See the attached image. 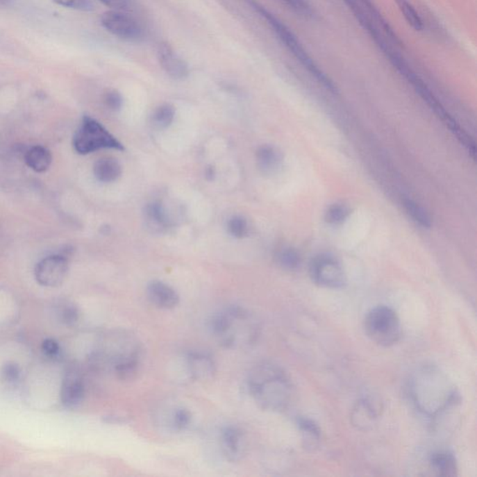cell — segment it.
Segmentation results:
<instances>
[{"label": "cell", "mask_w": 477, "mask_h": 477, "mask_svg": "<svg viewBox=\"0 0 477 477\" xmlns=\"http://www.w3.org/2000/svg\"><path fill=\"white\" fill-rule=\"evenodd\" d=\"M350 210L343 204H334L326 212V221L330 224L337 225L347 219Z\"/></svg>", "instance_id": "obj_28"}, {"label": "cell", "mask_w": 477, "mask_h": 477, "mask_svg": "<svg viewBox=\"0 0 477 477\" xmlns=\"http://www.w3.org/2000/svg\"><path fill=\"white\" fill-rule=\"evenodd\" d=\"M276 261L281 268L286 271H296L301 264L299 253L290 247L283 248L276 253Z\"/></svg>", "instance_id": "obj_24"}, {"label": "cell", "mask_w": 477, "mask_h": 477, "mask_svg": "<svg viewBox=\"0 0 477 477\" xmlns=\"http://www.w3.org/2000/svg\"><path fill=\"white\" fill-rule=\"evenodd\" d=\"M24 160L28 167L37 173H44L53 162V157L49 149L42 146H35L26 152Z\"/></svg>", "instance_id": "obj_21"}, {"label": "cell", "mask_w": 477, "mask_h": 477, "mask_svg": "<svg viewBox=\"0 0 477 477\" xmlns=\"http://www.w3.org/2000/svg\"><path fill=\"white\" fill-rule=\"evenodd\" d=\"M157 57L160 67L169 77L176 81H183L189 77V65L169 43L162 42L158 46Z\"/></svg>", "instance_id": "obj_10"}, {"label": "cell", "mask_w": 477, "mask_h": 477, "mask_svg": "<svg viewBox=\"0 0 477 477\" xmlns=\"http://www.w3.org/2000/svg\"><path fill=\"white\" fill-rule=\"evenodd\" d=\"M105 419L108 424H124L128 421L127 418L122 416H108Z\"/></svg>", "instance_id": "obj_36"}, {"label": "cell", "mask_w": 477, "mask_h": 477, "mask_svg": "<svg viewBox=\"0 0 477 477\" xmlns=\"http://www.w3.org/2000/svg\"><path fill=\"white\" fill-rule=\"evenodd\" d=\"M144 219L149 227L159 231H165L173 226L165 204L160 201H151L144 207Z\"/></svg>", "instance_id": "obj_16"}, {"label": "cell", "mask_w": 477, "mask_h": 477, "mask_svg": "<svg viewBox=\"0 0 477 477\" xmlns=\"http://www.w3.org/2000/svg\"><path fill=\"white\" fill-rule=\"evenodd\" d=\"M78 317H80V312L73 305H67L61 312L62 321L68 326L77 323Z\"/></svg>", "instance_id": "obj_34"}, {"label": "cell", "mask_w": 477, "mask_h": 477, "mask_svg": "<svg viewBox=\"0 0 477 477\" xmlns=\"http://www.w3.org/2000/svg\"><path fill=\"white\" fill-rule=\"evenodd\" d=\"M208 327L212 336L225 348L250 344L258 334V326L244 308L230 306L215 313L209 320Z\"/></svg>", "instance_id": "obj_3"}, {"label": "cell", "mask_w": 477, "mask_h": 477, "mask_svg": "<svg viewBox=\"0 0 477 477\" xmlns=\"http://www.w3.org/2000/svg\"><path fill=\"white\" fill-rule=\"evenodd\" d=\"M190 378L194 380H207L215 375L217 367L214 358L203 351H190L185 357Z\"/></svg>", "instance_id": "obj_12"}, {"label": "cell", "mask_w": 477, "mask_h": 477, "mask_svg": "<svg viewBox=\"0 0 477 477\" xmlns=\"http://www.w3.org/2000/svg\"><path fill=\"white\" fill-rule=\"evenodd\" d=\"M227 228L233 238L244 239L249 234V224L246 218L241 215H233L228 220Z\"/></svg>", "instance_id": "obj_26"}, {"label": "cell", "mask_w": 477, "mask_h": 477, "mask_svg": "<svg viewBox=\"0 0 477 477\" xmlns=\"http://www.w3.org/2000/svg\"><path fill=\"white\" fill-rule=\"evenodd\" d=\"M12 0H0V7H9Z\"/></svg>", "instance_id": "obj_38"}, {"label": "cell", "mask_w": 477, "mask_h": 477, "mask_svg": "<svg viewBox=\"0 0 477 477\" xmlns=\"http://www.w3.org/2000/svg\"><path fill=\"white\" fill-rule=\"evenodd\" d=\"M85 395V387L83 380L75 376H69L62 383L61 401L62 405L68 408H74L81 405Z\"/></svg>", "instance_id": "obj_17"}, {"label": "cell", "mask_w": 477, "mask_h": 477, "mask_svg": "<svg viewBox=\"0 0 477 477\" xmlns=\"http://www.w3.org/2000/svg\"><path fill=\"white\" fill-rule=\"evenodd\" d=\"M122 168L118 160L111 157H103L97 160L94 165V174L98 181L112 183L121 177Z\"/></svg>", "instance_id": "obj_18"}, {"label": "cell", "mask_w": 477, "mask_h": 477, "mask_svg": "<svg viewBox=\"0 0 477 477\" xmlns=\"http://www.w3.org/2000/svg\"><path fill=\"white\" fill-rule=\"evenodd\" d=\"M403 203L405 211L412 218L413 221H415L417 224L421 226V227L430 228L432 221H430L429 215L427 214V212L421 206H419L415 201L408 200V199L403 200Z\"/></svg>", "instance_id": "obj_25"}, {"label": "cell", "mask_w": 477, "mask_h": 477, "mask_svg": "<svg viewBox=\"0 0 477 477\" xmlns=\"http://www.w3.org/2000/svg\"><path fill=\"white\" fill-rule=\"evenodd\" d=\"M73 146L78 154L87 155L100 149L124 151V146L109 133L99 122L84 116L81 127L73 139Z\"/></svg>", "instance_id": "obj_6"}, {"label": "cell", "mask_w": 477, "mask_h": 477, "mask_svg": "<svg viewBox=\"0 0 477 477\" xmlns=\"http://www.w3.org/2000/svg\"><path fill=\"white\" fill-rule=\"evenodd\" d=\"M101 3L105 6L110 8L113 10H122V12H129L133 10V0H99Z\"/></svg>", "instance_id": "obj_33"}, {"label": "cell", "mask_w": 477, "mask_h": 477, "mask_svg": "<svg viewBox=\"0 0 477 477\" xmlns=\"http://www.w3.org/2000/svg\"><path fill=\"white\" fill-rule=\"evenodd\" d=\"M256 163L258 168L265 174H274L282 163V154L274 147L264 144L256 151Z\"/></svg>", "instance_id": "obj_19"}, {"label": "cell", "mask_w": 477, "mask_h": 477, "mask_svg": "<svg viewBox=\"0 0 477 477\" xmlns=\"http://www.w3.org/2000/svg\"><path fill=\"white\" fill-rule=\"evenodd\" d=\"M215 176H217V171H215L214 166H208V167L206 169V178L208 180V181H212Z\"/></svg>", "instance_id": "obj_37"}, {"label": "cell", "mask_w": 477, "mask_h": 477, "mask_svg": "<svg viewBox=\"0 0 477 477\" xmlns=\"http://www.w3.org/2000/svg\"><path fill=\"white\" fill-rule=\"evenodd\" d=\"M176 118V108L171 103L158 106L151 116V124L156 129L165 130L170 127Z\"/></svg>", "instance_id": "obj_22"}, {"label": "cell", "mask_w": 477, "mask_h": 477, "mask_svg": "<svg viewBox=\"0 0 477 477\" xmlns=\"http://www.w3.org/2000/svg\"><path fill=\"white\" fill-rule=\"evenodd\" d=\"M103 102L111 110L119 111L124 106V98H122L121 92L116 91V90H109L103 95Z\"/></svg>", "instance_id": "obj_30"}, {"label": "cell", "mask_w": 477, "mask_h": 477, "mask_svg": "<svg viewBox=\"0 0 477 477\" xmlns=\"http://www.w3.org/2000/svg\"><path fill=\"white\" fill-rule=\"evenodd\" d=\"M246 385L251 396L263 410L280 412L291 402L290 380L280 367L271 362H261L253 367Z\"/></svg>", "instance_id": "obj_2"}, {"label": "cell", "mask_w": 477, "mask_h": 477, "mask_svg": "<svg viewBox=\"0 0 477 477\" xmlns=\"http://www.w3.org/2000/svg\"><path fill=\"white\" fill-rule=\"evenodd\" d=\"M101 24L106 31L119 39L130 42H140L144 40V27L127 12L108 10L101 16Z\"/></svg>", "instance_id": "obj_8"}, {"label": "cell", "mask_w": 477, "mask_h": 477, "mask_svg": "<svg viewBox=\"0 0 477 477\" xmlns=\"http://www.w3.org/2000/svg\"><path fill=\"white\" fill-rule=\"evenodd\" d=\"M292 10L296 15L307 19H315L316 17L315 10H313L312 5L307 0H282Z\"/></svg>", "instance_id": "obj_27"}, {"label": "cell", "mask_w": 477, "mask_h": 477, "mask_svg": "<svg viewBox=\"0 0 477 477\" xmlns=\"http://www.w3.org/2000/svg\"><path fill=\"white\" fill-rule=\"evenodd\" d=\"M310 275L315 285L324 288L340 289L344 287L347 283L342 264L329 255L319 256L312 261Z\"/></svg>", "instance_id": "obj_7"}, {"label": "cell", "mask_w": 477, "mask_h": 477, "mask_svg": "<svg viewBox=\"0 0 477 477\" xmlns=\"http://www.w3.org/2000/svg\"><path fill=\"white\" fill-rule=\"evenodd\" d=\"M394 2L411 28L417 32L424 29V21L410 0H394Z\"/></svg>", "instance_id": "obj_23"}, {"label": "cell", "mask_w": 477, "mask_h": 477, "mask_svg": "<svg viewBox=\"0 0 477 477\" xmlns=\"http://www.w3.org/2000/svg\"><path fill=\"white\" fill-rule=\"evenodd\" d=\"M220 445L226 459L231 462H240L246 451L244 432L233 425L223 428L220 433Z\"/></svg>", "instance_id": "obj_11"}, {"label": "cell", "mask_w": 477, "mask_h": 477, "mask_svg": "<svg viewBox=\"0 0 477 477\" xmlns=\"http://www.w3.org/2000/svg\"><path fill=\"white\" fill-rule=\"evenodd\" d=\"M149 301L160 309H174L179 304L178 293L171 286L162 281H152L147 287Z\"/></svg>", "instance_id": "obj_14"}, {"label": "cell", "mask_w": 477, "mask_h": 477, "mask_svg": "<svg viewBox=\"0 0 477 477\" xmlns=\"http://www.w3.org/2000/svg\"><path fill=\"white\" fill-rule=\"evenodd\" d=\"M365 333L376 344L390 347L402 337V324L392 308L380 305L373 308L364 319Z\"/></svg>", "instance_id": "obj_5"}, {"label": "cell", "mask_w": 477, "mask_h": 477, "mask_svg": "<svg viewBox=\"0 0 477 477\" xmlns=\"http://www.w3.org/2000/svg\"><path fill=\"white\" fill-rule=\"evenodd\" d=\"M53 1L60 6L83 10V12H89L94 8L91 0H53Z\"/></svg>", "instance_id": "obj_31"}, {"label": "cell", "mask_w": 477, "mask_h": 477, "mask_svg": "<svg viewBox=\"0 0 477 477\" xmlns=\"http://www.w3.org/2000/svg\"><path fill=\"white\" fill-rule=\"evenodd\" d=\"M42 351L45 355L48 357H56L58 355L60 346L54 340L48 339L42 343Z\"/></svg>", "instance_id": "obj_35"}, {"label": "cell", "mask_w": 477, "mask_h": 477, "mask_svg": "<svg viewBox=\"0 0 477 477\" xmlns=\"http://www.w3.org/2000/svg\"><path fill=\"white\" fill-rule=\"evenodd\" d=\"M428 465L437 476L454 477L458 474L456 457L448 449H439L430 454Z\"/></svg>", "instance_id": "obj_15"}, {"label": "cell", "mask_w": 477, "mask_h": 477, "mask_svg": "<svg viewBox=\"0 0 477 477\" xmlns=\"http://www.w3.org/2000/svg\"><path fill=\"white\" fill-rule=\"evenodd\" d=\"M296 426L302 436L303 446L309 451H313L320 443L321 432L319 425L315 421L305 417L296 419Z\"/></svg>", "instance_id": "obj_20"}, {"label": "cell", "mask_w": 477, "mask_h": 477, "mask_svg": "<svg viewBox=\"0 0 477 477\" xmlns=\"http://www.w3.org/2000/svg\"><path fill=\"white\" fill-rule=\"evenodd\" d=\"M2 378L8 383H15L20 378V369L15 362H7L1 369Z\"/></svg>", "instance_id": "obj_32"}, {"label": "cell", "mask_w": 477, "mask_h": 477, "mask_svg": "<svg viewBox=\"0 0 477 477\" xmlns=\"http://www.w3.org/2000/svg\"><path fill=\"white\" fill-rule=\"evenodd\" d=\"M408 390L413 405L428 418L442 415L459 400L453 381L437 365L418 367L411 375Z\"/></svg>", "instance_id": "obj_1"}, {"label": "cell", "mask_w": 477, "mask_h": 477, "mask_svg": "<svg viewBox=\"0 0 477 477\" xmlns=\"http://www.w3.org/2000/svg\"><path fill=\"white\" fill-rule=\"evenodd\" d=\"M244 1L267 22V24L271 26L272 31L277 35L280 42L287 49L289 53L295 57L296 61L299 62V64L310 73L312 77L317 81L319 84H321L327 91L337 92V87L335 85L333 81L319 67L315 60L308 53L303 44L299 42L298 37L294 34L293 31L285 23H283L276 16L272 15L269 10H267L263 5H261L256 0H244Z\"/></svg>", "instance_id": "obj_4"}, {"label": "cell", "mask_w": 477, "mask_h": 477, "mask_svg": "<svg viewBox=\"0 0 477 477\" xmlns=\"http://www.w3.org/2000/svg\"><path fill=\"white\" fill-rule=\"evenodd\" d=\"M192 419V415L189 410L184 408H177L171 417V426L174 430L181 432L190 426Z\"/></svg>", "instance_id": "obj_29"}, {"label": "cell", "mask_w": 477, "mask_h": 477, "mask_svg": "<svg viewBox=\"0 0 477 477\" xmlns=\"http://www.w3.org/2000/svg\"><path fill=\"white\" fill-rule=\"evenodd\" d=\"M67 271L68 261L65 256H50L35 266V280L43 286L56 287L64 282Z\"/></svg>", "instance_id": "obj_9"}, {"label": "cell", "mask_w": 477, "mask_h": 477, "mask_svg": "<svg viewBox=\"0 0 477 477\" xmlns=\"http://www.w3.org/2000/svg\"><path fill=\"white\" fill-rule=\"evenodd\" d=\"M377 403L371 398L360 399L351 411V422L353 427L360 430H369L377 424L378 419Z\"/></svg>", "instance_id": "obj_13"}]
</instances>
